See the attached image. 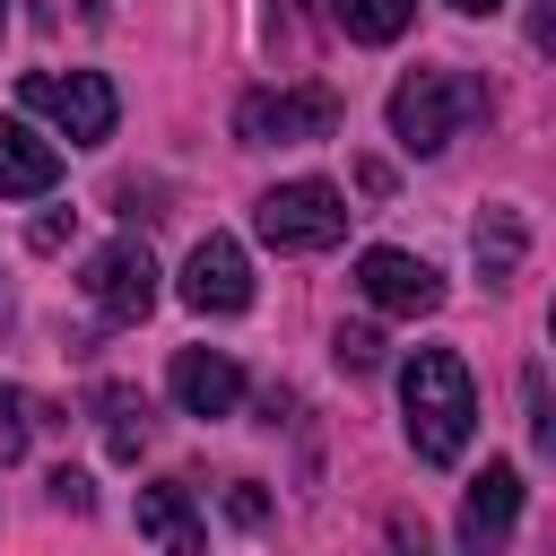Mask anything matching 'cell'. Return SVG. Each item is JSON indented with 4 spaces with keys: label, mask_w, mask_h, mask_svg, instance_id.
I'll return each instance as SVG.
<instances>
[{
    "label": "cell",
    "mask_w": 556,
    "mask_h": 556,
    "mask_svg": "<svg viewBox=\"0 0 556 556\" xmlns=\"http://www.w3.org/2000/svg\"><path fill=\"white\" fill-rule=\"evenodd\" d=\"M52 504H61V513H87V504H96V478H87V469H52Z\"/></svg>",
    "instance_id": "ac0fdd59"
},
{
    "label": "cell",
    "mask_w": 556,
    "mask_h": 556,
    "mask_svg": "<svg viewBox=\"0 0 556 556\" xmlns=\"http://www.w3.org/2000/svg\"><path fill=\"white\" fill-rule=\"evenodd\" d=\"M96 417H104V452H113V460H139V443H148V400H139L130 382H104V391H96Z\"/></svg>",
    "instance_id": "4fadbf2b"
},
{
    "label": "cell",
    "mask_w": 556,
    "mask_h": 556,
    "mask_svg": "<svg viewBox=\"0 0 556 556\" xmlns=\"http://www.w3.org/2000/svg\"><path fill=\"white\" fill-rule=\"evenodd\" d=\"M339 130V96L330 87H261L235 104V139L243 148H304Z\"/></svg>",
    "instance_id": "5b68a950"
},
{
    "label": "cell",
    "mask_w": 556,
    "mask_h": 556,
    "mask_svg": "<svg viewBox=\"0 0 556 556\" xmlns=\"http://www.w3.org/2000/svg\"><path fill=\"white\" fill-rule=\"evenodd\" d=\"M174 400H182V417H235V400H243V365L235 356H217V348H174Z\"/></svg>",
    "instance_id": "9c48e42d"
},
{
    "label": "cell",
    "mask_w": 556,
    "mask_h": 556,
    "mask_svg": "<svg viewBox=\"0 0 556 556\" xmlns=\"http://www.w3.org/2000/svg\"><path fill=\"white\" fill-rule=\"evenodd\" d=\"M252 235H261L269 252H330V243L348 235V200H339L321 174H295V182H278V191L252 200Z\"/></svg>",
    "instance_id": "3957f363"
},
{
    "label": "cell",
    "mask_w": 556,
    "mask_h": 556,
    "mask_svg": "<svg viewBox=\"0 0 556 556\" xmlns=\"http://www.w3.org/2000/svg\"><path fill=\"white\" fill-rule=\"evenodd\" d=\"M139 539H156L174 556H200L208 547V530H200V513H191L182 486H139Z\"/></svg>",
    "instance_id": "7c38bea8"
},
{
    "label": "cell",
    "mask_w": 556,
    "mask_h": 556,
    "mask_svg": "<svg viewBox=\"0 0 556 556\" xmlns=\"http://www.w3.org/2000/svg\"><path fill=\"white\" fill-rule=\"evenodd\" d=\"M521 252H530V226H521V208H486V217H478V269L504 287V278L521 269Z\"/></svg>",
    "instance_id": "9a60e30c"
},
{
    "label": "cell",
    "mask_w": 556,
    "mask_h": 556,
    "mask_svg": "<svg viewBox=\"0 0 556 556\" xmlns=\"http://www.w3.org/2000/svg\"><path fill=\"white\" fill-rule=\"evenodd\" d=\"M356 295H365L374 313H391V321H426V313H443V278H434L417 252H391V243L356 252Z\"/></svg>",
    "instance_id": "8992f818"
},
{
    "label": "cell",
    "mask_w": 556,
    "mask_h": 556,
    "mask_svg": "<svg viewBox=\"0 0 556 556\" xmlns=\"http://www.w3.org/2000/svg\"><path fill=\"white\" fill-rule=\"evenodd\" d=\"M452 9H460V17H495L504 0H452Z\"/></svg>",
    "instance_id": "ffe728a7"
},
{
    "label": "cell",
    "mask_w": 556,
    "mask_h": 556,
    "mask_svg": "<svg viewBox=\"0 0 556 556\" xmlns=\"http://www.w3.org/2000/svg\"><path fill=\"white\" fill-rule=\"evenodd\" d=\"M0 35H9V0H0Z\"/></svg>",
    "instance_id": "44dd1931"
},
{
    "label": "cell",
    "mask_w": 556,
    "mask_h": 556,
    "mask_svg": "<svg viewBox=\"0 0 556 556\" xmlns=\"http://www.w3.org/2000/svg\"><path fill=\"white\" fill-rule=\"evenodd\" d=\"M400 408H408L417 460H434V469H452L469 452V434H478V382H469V365L452 348H417L400 365Z\"/></svg>",
    "instance_id": "6da1fadb"
},
{
    "label": "cell",
    "mask_w": 556,
    "mask_h": 556,
    "mask_svg": "<svg viewBox=\"0 0 556 556\" xmlns=\"http://www.w3.org/2000/svg\"><path fill=\"white\" fill-rule=\"evenodd\" d=\"M17 452H26V391L0 382V460H17Z\"/></svg>",
    "instance_id": "e0dca14e"
},
{
    "label": "cell",
    "mask_w": 556,
    "mask_h": 556,
    "mask_svg": "<svg viewBox=\"0 0 556 556\" xmlns=\"http://www.w3.org/2000/svg\"><path fill=\"white\" fill-rule=\"evenodd\" d=\"M87 295L104 321H148L156 313V252L139 235H113L96 261H87Z\"/></svg>",
    "instance_id": "52a82bcc"
},
{
    "label": "cell",
    "mask_w": 556,
    "mask_h": 556,
    "mask_svg": "<svg viewBox=\"0 0 556 556\" xmlns=\"http://www.w3.org/2000/svg\"><path fill=\"white\" fill-rule=\"evenodd\" d=\"M17 104L43 113L70 148H104V139H113V113H122L104 70H26V78H17Z\"/></svg>",
    "instance_id": "7a4b0ae2"
},
{
    "label": "cell",
    "mask_w": 556,
    "mask_h": 556,
    "mask_svg": "<svg viewBox=\"0 0 556 556\" xmlns=\"http://www.w3.org/2000/svg\"><path fill=\"white\" fill-rule=\"evenodd\" d=\"M182 304H191V313H217V321L252 304V261H243L235 235H200V243H191V261H182Z\"/></svg>",
    "instance_id": "ba28073f"
},
{
    "label": "cell",
    "mask_w": 556,
    "mask_h": 556,
    "mask_svg": "<svg viewBox=\"0 0 556 556\" xmlns=\"http://www.w3.org/2000/svg\"><path fill=\"white\" fill-rule=\"evenodd\" d=\"M226 513H235V521H261V513H269V495H261L252 478H235V495H226Z\"/></svg>",
    "instance_id": "d6986e66"
},
{
    "label": "cell",
    "mask_w": 556,
    "mask_h": 556,
    "mask_svg": "<svg viewBox=\"0 0 556 556\" xmlns=\"http://www.w3.org/2000/svg\"><path fill=\"white\" fill-rule=\"evenodd\" d=\"M521 521V469L513 460H486L478 478H469V504H460V539L469 547H486V539H504Z\"/></svg>",
    "instance_id": "30bf717a"
},
{
    "label": "cell",
    "mask_w": 556,
    "mask_h": 556,
    "mask_svg": "<svg viewBox=\"0 0 556 556\" xmlns=\"http://www.w3.org/2000/svg\"><path fill=\"white\" fill-rule=\"evenodd\" d=\"M330 17H339L348 43H400L408 17H417V0H330Z\"/></svg>",
    "instance_id": "5bb4252c"
},
{
    "label": "cell",
    "mask_w": 556,
    "mask_h": 556,
    "mask_svg": "<svg viewBox=\"0 0 556 556\" xmlns=\"http://www.w3.org/2000/svg\"><path fill=\"white\" fill-rule=\"evenodd\" d=\"M330 356H339L348 374H374V365H382V330H374V321H339V339H330Z\"/></svg>",
    "instance_id": "2e32d148"
},
{
    "label": "cell",
    "mask_w": 556,
    "mask_h": 556,
    "mask_svg": "<svg viewBox=\"0 0 556 556\" xmlns=\"http://www.w3.org/2000/svg\"><path fill=\"white\" fill-rule=\"evenodd\" d=\"M52 182H61V148L0 113V200H43Z\"/></svg>",
    "instance_id": "8fae6325"
},
{
    "label": "cell",
    "mask_w": 556,
    "mask_h": 556,
    "mask_svg": "<svg viewBox=\"0 0 556 556\" xmlns=\"http://www.w3.org/2000/svg\"><path fill=\"white\" fill-rule=\"evenodd\" d=\"M469 104H478V87H460L452 70H408V78L391 87V139H400L408 156H443Z\"/></svg>",
    "instance_id": "277c9868"
}]
</instances>
